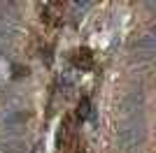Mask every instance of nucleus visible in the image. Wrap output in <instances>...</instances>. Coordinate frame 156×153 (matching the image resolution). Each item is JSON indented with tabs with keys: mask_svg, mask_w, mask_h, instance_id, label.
Returning a JSON list of instances; mask_svg holds the SVG:
<instances>
[{
	"mask_svg": "<svg viewBox=\"0 0 156 153\" xmlns=\"http://www.w3.org/2000/svg\"><path fill=\"white\" fill-rule=\"evenodd\" d=\"M86 111H89V100L82 102V107H79V116H86Z\"/></svg>",
	"mask_w": 156,
	"mask_h": 153,
	"instance_id": "f03ea898",
	"label": "nucleus"
},
{
	"mask_svg": "<svg viewBox=\"0 0 156 153\" xmlns=\"http://www.w3.org/2000/svg\"><path fill=\"white\" fill-rule=\"evenodd\" d=\"M77 63H79V67H82V70H91V65H93L91 53H89L86 49H82V51L77 53Z\"/></svg>",
	"mask_w": 156,
	"mask_h": 153,
	"instance_id": "f257e3e1",
	"label": "nucleus"
}]
</instances>
